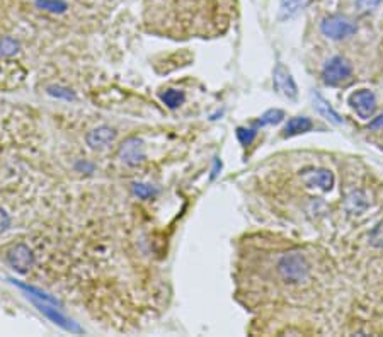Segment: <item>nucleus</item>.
<instances>
[{
  "mask_svg": "<svg viewBox=\"0 0 383 337\" xmlns=\"http://www.w3.org/2000/svg\"><path fill=\"white\" fill-rule=\"evenodd\" d=\"M10 223H12V218H10V215L7 213V210L3 208V206H0V235L9 230Z\"/></svg>",
  "mask_w": 383,
  "mask_h": 337,
  "instance_id": "20",
  "label": "nucleus"
},
{
  "mask_svg": "<svg viewBox=\"0 0 383 337\" xmlns=\"http://www.w3.org/2000/svg\"><path fill=\"white\" fill-rule=\"evenodd\" d=\"M162 101H164V103L167 104L169 108H172V110H174V108L183 104L184 94L179 92V90H176V89H169V90H165L164 94H162Z\"/></svg>",
  "mask_w": 383,
  "mask_h": 337,
  "instance_id": "14",
  "label": "nucleus"
},
{
  "mask_svg": "<svg viewBox=\"0 0 383 337\" xmlns=\"http://www.w3.org/2000/svg\"><path fill=\"white\" fill-rule=\"evenodd\" d=\"M382 0H358V7L363 10H370L373 7H377Z\"/></svg>",
  "mask_w": 383,
  "mask_h": 337,
  "instance_id": "22",
  "label": "nucleus"
},
{
  "mask_svg": "<svg viewBox=\"0 0 383 337\" xmlns=\"http://www.w3.org/2000/svg\"><path fill=\"white\" fill-rule=\"evenodd\" d=\"M273 84L274 89H276L281 96L288 97V99H295V97L298 96V87L295 84V79L291 77L290 70H288L281 61L274 67Z\"/></svg>",
  "mask_w": 383,
  "mask_h": 337,
  "instance_id": "5",
  "label": "nucleus"
},
{
  "mask_svg": "<svg viewBox=\"0 0 383 337\" xmlns=\"http://www.w3.org/2000/svg\"><path fill=\"white\" fill-rule=\"evenodd\" d=\"M370 244L375 249H383V220L377 223V227H373V230L370 232Z\"/></svg>",
  "mask_w": 383,
  "mask_h": 337,
  "instance_id": "17",
  "label": "nucleus"
},
{
  "mask_svg": "<svg viewBox=\"0 0 383 337\" xmlns=\"http://www.w3.org/2000/svg\"><path fill=\"white\" fill-rule=\"evenodd\" d=\"M119 157L130 167H136L138 164H142L145 159V150H143V143L138 139H128L123 141L119 147Z\"/></svg>",
  "mask_w": 383,
  "mask_h": 337,
  "instance_id": "7",
  "label": "nucleus"
},
{
  "mask_svg": "<svg viewBox=\"0 0 383 337\" xmlns=\"http://www.w3.org/2000/svg\"><path fill=\"white\" fill-rule=\"evenodd\" d=\"M344 208L348 210L349 213H354V215H361L363 212H366L368 199L364 196V193H361V191H354V193H351L348 198H346Z\"/></svg>",
  "mask_w": 383,
  "mask_h": 337,
  "instance_id": "11",
  "label": "nucleus"
},
{
  "mask_svg": "<svg viewBox=\"0 0 383 337\" xmlns=\"http://www.w3.org/2000/svg\"><path fill=\"white\" fill-rule=\"evenodd\" d=\"M312 130V121L305 116H296L288 121V125L284 126V136H293L300 135V133H307Z\"/></svg>",
  "mask_w": 383,
  "mask_h": 337,
  "instance_id": "12",
  "label": "nucleus"
},
{
  "mask_svg": "<svg viewBox=\"0 0 383 337\" xmlns=\"http://www.w3.org/2000/svg\"><path fill=\"white\" fill-rule=\"evenodd\" d=\"M312 97H313V106H315V110L319 111V114H322L325 119L332 121L334 125H341V123H342L341 116H339L338 112L332 110L331 104H329L327 101H325L319 92H313Z\"/></svg>",
  "mask_w": 383,
  "mask_h": 337,
  "instance_id": "10",
  "label": "nucleus"
},
{
  "mask_svg": "<svg viewBox=\"0 0 383 337\" xmlns=\"http://www.w3.org/2000/svg\"><path fill=\"white\" fill-rule=\"evenodd\" d=\"M353 74V68L342 57H334L324 65L322 79L327 85H339L342 82L349 81Z\"/></svg>",
  "mask_w": 383,
  "mask_h": 337,
  "instance_id": "3",
  "label": "nucleus"
},
{
  "mask_svg": "<svg viewBox=\"0 0 383 337\" xmlns=\"http://www.w3.org/2000/svg\"><path fill=\"white\" fill-rule=\"evenodd\" d=\"M283 118H284V112L281 110H269L267 112H265V114H262V118L259 119L258 125L259 126L276 125V123H280Z\"/></svg>",
  "mask_w": 383,
  "mask_h": 337,
  "instance_id": "15",
  "label": "nucleus"
},
{
  "mask_svg": "<svg viewBox=\"0 0 383 337\" xmlns=\"http://www.w3.org/2000/svg\"><path fill=\"white\" fill-rule=\"evenodd\" d=\"M50 92L53 94V96H56V97H65V99H74V92H70V90H67V89H63V87H53V89H50Z\"/></svg>",
  "mask_w": 383,
  "mask_h": 337,
  "instance_id": "21",
  "label": "nucleus"
},
{
  "mask_svg": "<svg viewBox=\"0 0 383 337\" xmlns=\"http://www.w3.org/2000/svg\"><path fill=\"white\" fill-rule=\"evenodd\" d=\"M36 6L50 10V12H63L67 9V3L61 2V0H36Z\"/></svg>",
  "mask_w": 383,
  "mask_h": 337,
  "instance_id": "16",
  "label": "nucleus"
},
{
  "mask_svg": "<svg viewBox=\"0 0 383 337\" xmlns=\"http://www.w3.org/2000/svg\"><path fill=\"white\" fill-rule=\"evenodd\" d=\"M256 133H258V132H256V128H238L237 130V139L242 145H245V147H247V145H251L252 141H254Z\"/></svg>",
  "mask_w": 383,
  "mask_h": 337,
  "instance_id": "19",
  "label": "nucleus"
},
{
  "mask_svg": "<svg viewBox=\"0 0 383 337\" xmlns=\"http://www.w3.org/2000/svg\"><path fill=\"white\" fill-rule=\"evenodd\" d=\"M324 36L331 39H344L353 36L356 32V26L349 19L341 16H329L325 17L320 24Z\"/></svg>",
  "mask_w": 383,
  "mask_h": 337,
  "instance_id": "4",
  "label": "nucleus"
},
{
  "mask_svg": "<svg viewBox=\"0 0 383 337\" xmlns=\"http://www.w3.org/2000/svg\"><path fill=\"white\" fill-rule=\"evenodd\" d=\"M278 274H280L283 281L290 283V285H296V283H302L309 278L310 266L305 257L300 252L284 254L278 261Z\"/></svg>",
  "mask_w": 383,
  "mask_h": 337,
  "instance_id": "1",
  "label": "nucleus"
},
{
  "mask_svg": "<svg viewBox=\"0 0 383 337\" xmlns=\"http://www.w3.org/2000/svg\"><path fill=\"white\" fill-rule=\"evenodd\" d=\"M302 177L303 184L307 187H320L322 191H329L332 186H334V174L331 170L325 169H309L303 170L300 174Z\"/></svg>",
  "mask_w": 383,
  "mask_h": 337,
  "instance_id": "8",
  "label": "nucleus"
},
{
  "mask_svg": "<svg viewBox=\"0 0 383 337\" xmlns=\"http://www.w3.org/2000/svg\"><path fill=\"white\" fill-rule=\"evenodd\" d=\"M133 190H135V194L140 199H150L152 196H155V194H157L155 187H152L150 184L138 183V184H135V187H133Z\"/></svg>",
  "mask_w": 383,
  "mask_h": 337,
  "instance_id": "18",
  "label": "nucleus"
},
{
  "mask_svg": "<svg viewBox=\"0 0 383 337\" xmlns=\"http://www.w3.org/2000/svg\"><path fill=\"white\" fill-rule=\"evenodd\" d=\"M370 128L371 130H378V128H383V114L378 116V118H375L373 121L370 123Z\"/></svg>",
  "mask_w": 383,
  "mask_h": 337,
  "instance_id": "23",
  "label": "nucleus"
},
{
  "mask_svg": "<svg viewBox=\"0 0 383 337\" xmlns=\"http://www.w3.org/2000/svg\"><path fill=\"white\" fill-rule=\"evenodd\" d=\"M6 263L16 273L26 274L34 264V254H32L30 245L24 244V242H17L6 251Z\"/></svg>",
  "mask_w": 383,
  "mask_h": 337,
  "instance_id": "2",
  "label": "nucleus"
},
{
  "mask_svg": "<svg viewBox=\"0 0 383 337\" xmlns=\"http://www.w3.org/2000/svg\"><path fill=\"white\" fill-rule=\"evenodd\" d=\"M312 0H281L280 17L281 19H290L298 10L305 9Z\"/></svg>",
  "mask_w": 383,
  "mask_h": 337,
  "instance_id": "13",
  "label": "nucleus"
},
{
  "mask_svg": "<svg viewBox=\"0 0 383 337\" xmlns=\"http://www.w3.org/2000/svg\"><path fill=\"white\" fill-rule=\"evenodd\" d=\"M349 104L354 108V111L361 116V118H371L375 110H377V99H375V94L368 89L356 90L349 97Z\"/></svg>",
  "mask_w": 383,
  "mask_h": 337,
  "instance_id": "6",
  "label": "nucleus"
},
{
  "mask_svg": "<svg viewBox=\"0 0 383 337\" xmlns=\"http://www.w3.org/2000/svg\"><path fill=\"white\" fill-rule=\"evenodd\" d=\"M114 140H116V132L113 128H110V126H97V128L90 130L87 135H85V141H87L89 147L94 148V150L110 147Z\"/></svg>",
  "mask_w": 383,
  "mask_h": 337,
  "instance_id": "9",
  "label": "nucleus"
}]
</instances>
